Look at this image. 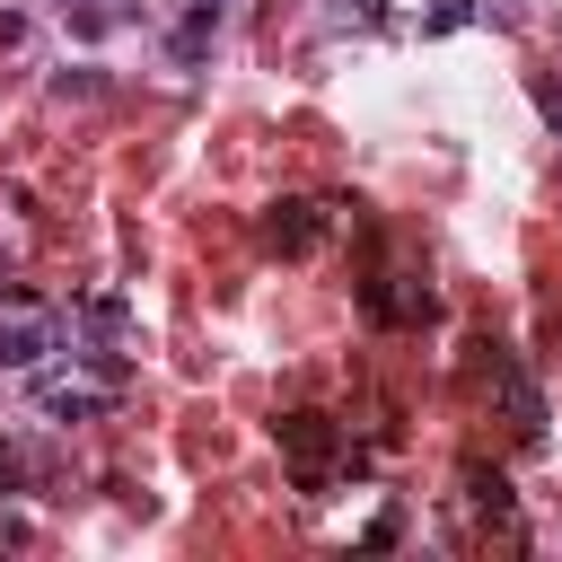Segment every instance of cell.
I'll use <instances>...</instances> for the list:
<instances>
[{
	"label": "cell",
	"instance_id": "6da1fadb",
	"mask_svg": "<svg viewBox=\"0 0 562 562\" xmlns=\"http://www.w3.org/2000/svg\"><path fill=\"white\" fill-rule=\"evenodd\" d=\"M35 404H44L53 422H88V413H105V404H114V386H70V378H35Z\"/></svg>",
	"mask_w": 562,
	"mask_h": 562
},
{
	"label": "cell",
	"instance_id": "7a4b0ae2",
	"mask_svg": "<svg viewBox=\"0 0 562 562\" xmlns=\"http://www.w3.org/2000/svg\"><path fill=\"white\" fill-rule=\"evenodd\" d=\"M492 386H501V404H509V422H518V430H544V395H536V378H527L509 351L492 360Z\"/></svg>",
	"mask_w": 562,
	"mask_h": 562
},
{
	"label": "cell",
	"instance_id": "3957f363",
	"mask_svg": "<svg viewBox=\"0 0 562 562\" xmlns=\"http://www.w3.org/2000/svg\"><path fill=\"white\" fill-rule=\"evenodd\" d=\"M44 351H53V325L44 316H9L0 325V369H35Z\"/></svg>",
	"mask_w": 562,
	"mask_h": 562
},
{
	"label": "cell",
	"instance_id": "277c9868",
	"mask_svg": "<svg viewBox=\"0 0 562 562\" xmlns=\"http://www.w3.org/2000/svg\"><path fill=\"white\" fill-rule=\"evenodd\" d=\"M263 237H272L281 255H307V246H316V202H272Z\"/></svg>",
	"mask_w": 562,
	"mask_h": 562
},
{
	"label": "cell",
	"instance_id": "5b68a950",
	"mask_svg": "<svg viewBox=\"0 0 562 562\" xmlns=\"http://www.w3.org/2000/svg\"><path fill=\"white\" fill-rule=\"evenodd\" d=\"M281 448H290V457H325V448H334L325 413H290V422H281Z\"/></svg>",
	"mask_w": 562,
	"mask_h": 562
},
{
	"label": "cell",
	"instance_id": "8992f818",
	"mask_svg": "<svg viewBox=\"0 0 562 562\" xmlns=\"http://www.w3.org/2000/svg\"><path fill=\"white\" fill-rule=\"evenodd\" d=\"M79 316H88V325H97V334H123V299H88V307H79Z\"/></svg>",
	"mask_w": 562,
	"mask_h": 562
},
{
	"label": "cell",
	"instance_id": "52a82bcc",
	"mask_svg": "<svg viewBox=\"0 0 562 562\" xmlns=\"http://www.w3.org/2000/svg\"><path fill=\"white\" fill-rule=\"evenodd\" d=\"M465 18H474V0H439L422 26H430V35H448V26H465Z\"/></svg>",
	"mask_w": 562,
	"mask_h": 562
},
{
	"label": "cell",
	"instance_id": "ba28073f",
	"mask_svg": "<svg viewBox=\"0 0 562 562\" xmlns=\"http://www.w3.org/2000/svg\"><path fill=\"white\" fill-rule=\"evenodd\" d=\"M474 501H483V509L501 518V509H509V483H501V474H474Z\"/></svg>",
	"mask_w": 562,
	"mask_h": 562
},
{
	"label": "cell",
	"instance_id": "9c48e42d",
	"mask_svg": "<svg viewBox=\"0 0 562 562\" xmlns=\"http://www.w3.org/2000/svg\"><path fill=\"white\" fill-rule=\"evenodd\" d=\"M0 44H26V18H0Z\"/></svg>",
	"mask_w": 562,
	"mask_h": 562
}]
</instances>
